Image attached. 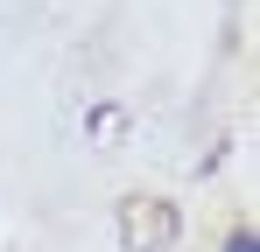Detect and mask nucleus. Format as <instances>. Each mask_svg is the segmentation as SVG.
<instances>
[{
	"mask_svg": "<svg viewBox=\"0 0 260 252\" xmlns=\"http://www.w3.org/2000/svg\"><path fill=\"white\" fill-rule=\"evenodd\" d=\"M232 252H253V238H232Z\"/></svg>",
	"mask_w": 260,
	"mask_h": 252,
	"instance_id": "1",
	"label": "nucleus"
}]
</instances>
